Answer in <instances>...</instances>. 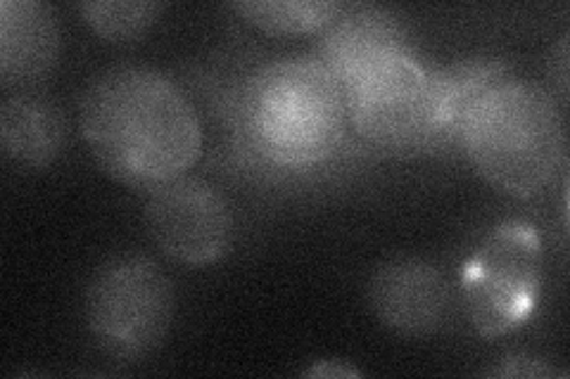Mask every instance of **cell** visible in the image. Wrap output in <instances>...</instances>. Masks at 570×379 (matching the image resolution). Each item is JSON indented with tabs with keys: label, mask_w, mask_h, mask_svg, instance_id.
Segmentation results:
<instances>
[{
	"label": "cell",
	"mask_w": 570,
	"mask_h": 379,
	"mask_svg": "<svg viewBox=\"0 0 570 379\" xmlns=\"http://www.w3.org/2000/svg\"><path fill=\"white\" fill-rule=\"evenodd\" d=\"M507 79H511L509 67L485 58L428 71V131L423 150L459 146L471 107Z\"/></svg>",
	"instance_id": "10"
},
{
	"label": "cell",
	"mask_w": 570,
	"mask_h": 379,
	"mask_svg": "<svg viewBox=\"0 0 570 379\" xmlns=\"http://www.w3.org/2000/svg\"><path fill=\"white\" fill-rule=\"evenodd\" d=\"M368 301L385 328L421 337L440 330L448 320L452 290L438 266L402 257L376 268L368 282Z\"/></svg>",
	"instance_id": "8"
},
{
	"label": "cell",
	"mask_w": 570,
	"mask_h": 379,
	"mask_svg": "<svg viewBox=\"0 0 570 379\" xmlns=\"http://www.w3.org/2000/svg\"><path fill=\"white\" fill-rule=\"evenodd\" d=\"M159 0H86L77 10L100 39L127 43L146 33L165 12Z\"/></svg>",
	"instance_id": "14"
},
{
	"label": "cell",
	"mask_w": 570,
	"mask_h": 379,
	"mask_svg": "<svg viewBox=\"0 0 570 379\" xmlns=\"http://www.w3.org/2000/svg\"><path fill=\"white\" fill-rule=\"evenodd\" d=\"M67 142L62 107L41 93H14L0 104V146L14 167L39 171L56 161Z\"/></svg>",
	"instance_id": "12"
},
{
	"label": "cell",
	"mask_w": 570,
	"mask_h": 379,
	"mask_svg": "<svg viewBox=\"0 0 570 379\" xmlns=\"http://www.w3.org/2000/svg\"><path fill=\"white\" fill-rule=\"evenodd\" d=\"M392 48H406L395 17L379 8L356 6L343 8V12L321 31L316 60L345 88L368 62Z\"/></svg>",
	"instance_id": "11"
},
{
	"label": "cell",
	"mask_w": 570,
	"mask_h": 379,
	"mask_svg": "<svg viewBox=\"0 0 570 379\" xmlns=\"http://www.w3.org/2000/svg\"><path fill=\"white\" fill-rule=\"evenodd\" d=\"M174 313V282L150 257L121 255L105 261L86 287L88 335L115 360L153 353L169 335Z\"/></svg>",
	"instance_id": "4"
},
{
	"label": "cell",
	"mask_w": 570,
	"mask_h": 379,
	"mask_svg": "<svg viewBox=\"0 0 570 379\" xmlns=\"http://www.w3.org/2000/svg\"><path fill=\"white\" fill-rule=\"evenodd\" d=\"M459 148L490 186L513 197L538 195L566 159L561 107L540 83L511 77L471 107Z\"/></svg>",
	"instance_id": "3"
},
{
	"label": "cell",
	"mask_w": 570,
	"mask_h": 379,
	"mask_svg": "<svg viewBox=\"0 0 570 379\" xmlns=\"http://www.w3.org/2000/svg\"><path fill=\"white\" fill-rule=\"evenodd\" d=\"M362 370H356L341 360H318L309 370H305V377H360Z\"/></svg>",
	"instance_id": "17"
},
{
	"label": "cell",
	"mask_w": 570,
	"mask_h": 379,
	"mask_svg": "<svg viewBox=\"0 0 570 379\" xmlns=\"http://www.w3.org/2000/svg\"><path fill=\"white\" fill-rule=\"evenodd\" d=\"M544 282L538 228L521 219L494 226L461 270V299L480 337L515 332L534 316Z\"/></svg>",
	"instance_id": "5"
},
{
	"label": "cell",
	"mask_w": 570,
	"mask_h": 379,
	"mask_svg": "<svg viewBox=\"0 0 570 379\" xmlns=\"http://www.w3.org/2000/svg\"><path fill=\"white\" fill-rule=\"evenodd\" d=\"M58 14L43 0L0 3V83L29 88L43 81L60 60Z\"/></svg>",
	"instance_id": "9"
},
{
	"label": "cell",
	"mask_w": 570,
	"mask_h": 379,
	"mask_svg": "<svg viewBox=\"0 0 570 379\" xmlns=\"http://www.w3.org/2000/svg\"><path fill=\"white\" fill-rule=\"evenodd\" d=\"M142 216L157 249L188 268L217 263L234 242V211L200 178L178 176L150 190Z\"/></svg>",
	"instance_id": "7"
},
{
	"label": "cell",
	"mask_w": 570,
	"mask_h": 379,
	"mask_svg": "<svg viewBox=\"0 0 570 379\" xmlns=\"http://www.w3.org/2000/svg\"><path fill=\"white\" fill-rule=\"evenodd\" d=\"M345 90L316 58L276 60L253 71L238 98L240 133L266 164L307 169L345 138Z\"/></svg>",
	"instance_id": "2"
},
{
	"label": "cell",
	"mask_w": 570,
	"mask_h": 379,
	"mask_svg": "<svg viewBox=\"0 0 570 379\" xmlns=\"http://www.w3.org/2000/svg\"><path fill=\"white\" fill-rule=\"evenodd\" d=\"M79 129L100 169L134 190L186 176L203 152V123L188 96L140 64L105 69L86 86Z\"/></svg>",
	"instance_id": "1"
},
{
	"label": "cell",
	"mask_w": 570,
	"mask_h": 379,
	"mask_svg": "<svg viewBox=\"0 0 570 379\" xmlns=\"http://www.w3.org/2000/svg\"><path fill=\"white\" fill-rule=\"evenodd\" d=\"M343 3L333 0H238L230 10L257 29L274 36H299L324 31L337 14Z\"/></svg>",
	"instance_id": "13"
},
{
	"label": "cell",
	"mask_w": 570,
	"mask_h": 379,
	"mask_svg": "<svg viewBox=\"0 0 570 379\" xmlns=\"http://www.w3.org/2000/svg\"><path fill=\"white\" fill-rule=\"evenodd\" d=\"M490 375L492 377H554V375L566 377V372L554 370V366H549L547 360L538 356H528V353H511L502 358V363L492 368Z\"/></svg>",
	"instance_id": "15"
},
{
	"label": "cell",
	"mask_w": 570,
	"mask_h": 379,
	"mask_svg": "<svg viewBox=\"0 0 570 379\" xmlns=\"http://www.w3.org/2000/svg\"><path fill=\"white\" fill-rule=\"evenodd\" d=\"M347 117L366 142L383 150H423L428 69L409 48L368 62L345 88Z\"/></svg>",
	"instance_id": "6"
},
{
	"label": "cell",
	"mask_w": 570,
	"mask_h": 379,
	"mask_svg": "<svg viewBox=\"0 0 570 379\" xmlns=\"http://www.w3.org/2000/svg\"><path fill=\"white\" fill-rule=\"evenodd\" d=\"M549 77H551V81L557 83L559 96L568 98V33H563L559 43L551 48Z\"/></svg>",
	"instance_id": "16"
}]
</instances>
